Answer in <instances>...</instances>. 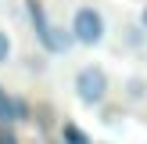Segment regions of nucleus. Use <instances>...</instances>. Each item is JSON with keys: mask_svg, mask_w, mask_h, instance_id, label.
<instances>
[{"mask_svg": "<svg viewBox=\"0 0 147 144\" xmlns=\"http://www.w3.org/2000/svg\"><path fill=\"white\" fill-rule=\"evenodd\" d=\"M140 25L147 29V4H144V11H140Z\"/></svg>", "mask_w": 147, "mask_h": 144, "instance_id": "obj_10", "label": "nucleus"}, {"mask_svg": "<svg viewBox=\"0 0 147 144\" xmlns=\"http://www.w3.org/2000/svg\"><path fill=\"white\" fill-rule=\"evenodd\" d=\"M0 144H22L18 133L11 130V122H0Z\"/></svg>", "mask_w": 147, "mask_h": 144, "instance_id": "obj_9", "label": "nucleus"}, {"mask_svg": "<svg viewBox=\"0 0 147 144\" xmlns=\"http://www.w3.org/2000/svg\"><path fill=\"white\" fill-rule=\"evenodd\" d=\"M61 141L65 144H93L90 133H86L83 126H76V122H65V126H61Z\"/></svg>", "mask_w": 147, "mask_h": 144, "instance_id": "obj_6", "label": "nucleus"}, {"mask_svg": "<svg viewBox=\"0 0 147 144\" xmlns=\"http://www.w3.org/2000/svg\"><path fill=\"white\" fill-rule=\"evenodd\" d=\"M126 43L129 47H144L147 43V29L144 25H126Z\"/></svg>", "mask_w": 147, "mask_h": 144, "instance_id": "obj_7", "label": "nucleus"}, {"mask_svg": "<svg viewBox=\"0 0 147 144\" xmlns=\"http://www.w3.org/2000/svg\"><path fill=\"white\" fill-rule=\"evenodd\" d=\"M126 101H129V105L147 101V76H129L126 79Z\"/></svg>", "mask_w": 147, "mask_h": 144, "instance_id": "obj_5", "label": "nucleus"}, {"mask_svg": "<svg viewBox=\"0 0 147 144\" xmlns=\"http://www.w3.org/2000/svg\"><path fill=\"white\" fill-rule=\"evenodd\" d=\"M68 33H72V40H76L79 47H100L104 36H108V22H104V14H100L93 4H83V7L72 11Z\"/></svg>", "mask_w": 147, "mask_h": 144, "instance_id": "obj_2", "label": "nucleus"}, {"mask_svg": "<svg viewBox=\"0 0 147 144\" xmlns=\"http://www.w3.org/2000/svg\"><path fill=\"white\" fill-rule=\"evenodd\" d=\"M4 97H7V90H4V86H0V105H4Z\"/></svg>", "mask_w": 147, "mask_h": 144, "instance_id": "obj_11", "label": "nucleus"}, {"mask_svg": "<svg viewBox=\"0 0 147 144\" xmlns=\"http://www.w3.org/2000/svg\"><path fill=\"white\" fill-rule=\"evenodd\" d=\"M25 11H29V22H32V33H36V40H40V47L47 50V43H50V18H47V11H43V4L40 0H25Z\"/></svg>", "mask_w": 147, "mask_h": 144, "instance_id": "obj_3", "label": "nucleus"}, {"mask_svg": "<svg viewBox=\"0 0 147 144\" xmlns=\"http://www.w3.org/2000/svg\"><path fill=\"white\" fill-rule=\"evenodd\" d=\"M32 119V108H29V101H22V97H11L7 94L4 97V105H0V122H29Z\"/></svg>", "mask_w": 147, "mask_h": 144, "instance_id": "obj_4", "label": "nucleus"}, {"mask_svg": "<svg viewBox=\"0 0 147 144\" xmlns=\"http://www.w3.org/2000/svg\"><path fill=\"white\" fill-rule=\"evenodd\" d=\"M108 86H111V79H108L104 65H97V61L76 69V76H72V94H76V101L83 108H97L108 97Z\"/></svg>", "mask_w": 147, "mask_h": 144, "instance_id": "obj_1", "label": "nucleus"}, {"mask_svg": "<svg viewBox=\"0 0 147 144\" xmlns=\"http://www.w3.org/2000/svg\"><path fill=\"white\" fill-rule=\"evenodd\" d=\"M7 58H11V36L7 29H0V65H7Z\"/></svg>", "mask_w": 147, "mask_h": 144, "instance_id": "obj_8", "label": "nucleus"}]
</instances>
